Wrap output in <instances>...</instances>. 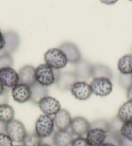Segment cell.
Listing matches in <instances>:
<instances>
[{"label":"cell","instance_id":"7a4b0ae2","mask_svg":"<svg viewBox=\"0 0 132 146\" xmlns=\"http://www.w3.org/2000/svg\"><path fill=\"white\" fill-rule=\"evenodd\" d=\"M59 70H54L46 64L39 65L36 68V82L44 86L48 87L56 82Z\"/></svg>","mask_w":132,"mask_h":146},{"label":"cell","instance_id":"4dcf8cb0","mask_svg":"<svg viewBox=\"0 0 132 146\" xmlns=\"http://www.w3.org/2000/svg\"><path fill=\"white\" fill-rule=\"evenodd\" d=\"M126 96L127 99L129 100H132V83L128 86V88H127L126 92Z\"/></svg>","mask_w":132,"mask_h":146},{"label":"cell","instance_id":"8d00e7d4","mask_svg":"<svg viewBox=\"0 0 132 146\" xmlns=\"http://www.w3.org/2000/svg\"><path fill=\"white\" fill-rule=\"evenodd\" d=\"M131 55H132V54H131Z\"/></svg>","mask_w":132,"mask_h":146},{"label":"cell","instance_id":"3957f363","mask_svg":"<svg viewBox=\"0 0 132 146\" xmlns=\"http://www.w3.org/2000/svg\"><path fill=\"white\" fill-rule=\"evenodd\" d=\"M45 64L54 70H59L66 66L68 61L65 55L59 48H51L44 54Z\"/></svg>","mask_w":132,"mask_h":146},{"label":"cell","instance_id":"52a82bcc","mask_svg":"<svg viewBox=\"0 0 132 146\" xmlns=\"http://www.w3.org/2000/svg\"><path fill=\"white\" fill-rule=\"evenodd\" d=\"M38 106L44 115L51 116L55 115L61 110L60 102L55 98L47 96L38 102Z\"/></svg>","mask_w":132,"mask_h":146},{"label":"cell","instance_id":"d4e9b609","mask_svg":"<svg viewBox=\"0 0 132 146\" xmlns=\"http://www.w3.org/2000/svg\"><path fill=\"white\" fill-rule=\"evenodd\" d=\"M22 143L23 146H40L42 144V138L35 132L27 133L22 141Z\"/></svg>","mask_w":132,"mask_h":146},{"label":"cell","instance_id":"ffe728a7","mask_svg":"<svg viewBox=\"0 0 132 146\" xmlns=\"http://www.w3.org/2000/svg\"><path fill=\"white\" fill-rule=\"evenodd\" d=\"M30 88V90H31L30 101L34 104H38L43 98L48 96L47 87L44 86L37 82Z\"/></svg>","mask_w":132,"mask_h":146},{"label":"cell","instance_id":"30bf717a","mask_svg":"<svg viewBox=\"0 0 132 146\" xmlns=\"http://www.w3.org/2000/svg\"><path fill=\"white\" fill-rule=\"evenodd\" d=\"M78 77L74 72H60L56 79L55 83L60 90L65 91L67 90H71L73 85L78 82Z\"/></svg>","mask_w":132,"mask_h":146},{"label":"cell","instance_id":"836d02e7","mask_svg":"<svg viewBox=\"0 0 132 146\" xmlns=\"http://www.w3.org/2000/svg\"><path fill=\"white\" fill-rule=\"evenodd\" d=\"M40 146H52L50 144H48V143H42V145H40Z\"/></svg>","mask_w":132,"mask_h":146},{"label":"cell","instance_id":"e0dca14e","mask_svg":"<svg viewBox=\"0 0 132 146\" xmlns=\"http://www.w3.org/2000/svg\"><path fill=\"white\" fill-rule=\"evenodd\" d=\"M73 139L71 132L67 130H58L53 135L52 141L55 146H70Z\"/></svg>","mask_w":132,"mask_h":146},{"label":"cell","instance_id":"9a60e30c","mask_svg":"<svg viewBox=\"0 0 132 146\" xmlns=\"http://www.w3.org/2000/svg\"><path fill=\"white\" fill-rule=\"evenodd\" d=\"M72 119L70 113L64 109H61L53 117L55 126L58 130H67L70 127Z\"/></svg>","mask_w":132,"mask_h":146},{"label":"cell","instance_id":"cb8c5ba5","mask_svg":"<svg viewBox=\"0 0 132 146\" xmlns=\"http://www.w3.org/2000/svg\"><path fill=\"white\" fill-rule=\"evenodd\" d=\"M119 133L123 139V142L126 140L132 143V122L123 123Z\"/></svg>","mask_w":132,"mask_h":146},{"label":"cell","instance_id":"7c38bea8","mask_svg":"<svg viewBox=\"0 0 132 146\" xmlns=\"http://www.w3.org/2000/svg\"><path fill=\"white\" fill-rule=\"evenodd\" d=\"M19 83L32 86L36 82V68L30 65H26L19 70Z\"/></svg>","mask_w":132,"mask_h":146},{"label":"cell","instance_id":"f546056e","mask_svg":"<svg viewBox=\"0 0 132 146\" xmlns=\"http://www.w3.org/2000/svg\"><path fill=\"white\" fill-rule=\"evenodd\" d=\"M5 46V41L3 36V34L0 31V51L3 50Z\"/></svg>","mask_w":132,"mask_h":146},{"label":"cell","instance_id":"603a6c76","mask_svg":"<svg viewBox=\"0 0 132 146\" xmlns=\"http://www.w3.org/2000/svg\"><path fill=\"white\" fill-rule=\"evenodd\" d=\"M15 111L11 106L7 104H0V122L7 124L14 119Z\"/></svg>","mask_w":132,"mask_h":146},{"label":"cell","instance_id":"2e32d148","mask_svg":"<svg viewBox=\"0 0 132 146\" xmlns=\"http://www.w3.org/2000/svg\"><path fill=\"white\" fill-rule=\"evenodd\" d=\"M3 36L5 41V46L3 50V54L11 55L19 46L20 37L16 32L11 31L5 32Z\"/></svg>","mask_w":132,"mask_h":146},{"label":"cell","instance_id":"4316f807","mask_svg":"<svg viewBox=\"0 0 132 146\" xmlns=\"http://www.w3.org/2000/svg\"><path fill=\"white\" fill-rule=\"evenodd\" d=\"M101 146H122V143L118 137L110 135L106 138L105 142Z\"/></svg>","mask_w":132,"mask_h":146},{"label":"cell","instance_id":"484cf974","mask_svg":"<svg viewBox=\"0 0 132 146\" xmlns=\"http://www.w3.org/2000/svg\"><path fill=\"white\" fill-rule=\"evenodd\" d=\"M13 65V59L11 55L3 54L0 55V69L11 67Z\"/></svg>","mask_w":132,"mask_h":146},{"label":"cell","instance_id":"ba28073f","mask_svg":"<svg viewBox=\"0 0 132 146\" xmlns=\"http://www.w3.org/2000/svg\"><path fill=\"white\" fill-rule=\"evenodd\" d=\"M58 48L64 53L68 62L77 64L82 59V55L79 48L75 44L71 42H66L61 44Z\"/></svg>","mask_w":132,"mask_h":146},{"label":"cell","instance_id":"8992f818","mask_svg":"<svg viewBox=\"0 0 132 146\" xmlns=\"http://www.w3.org/2000/svg\"><path fill=\"white\" fill-rule=\"evenodd\" d=\"M92 93L99 97H106L113 91V84L107 78H95L90 83Z\"/></svg>","mask_w":132,"mask_h":146},{"label":"cell","instance_id":"4fadbf2b","mask_svg":"<svg viewBox=\"0 0 132 146\" xmlns=\"http://www.w3.org/2000/svg\"><path fill=\"white\" fill-rule=\"evenodd\" d=\"M73 135L83 137L90 129V123L83 117H76L72 119L70 125Z\"/></svg>","mask_w":132,"mask_h":146},{"label":"cell","instance_id":"ac0fdd59","mask_svg":"<svg viewBox=\"0 0 132 146\" xmlns=\"http://www.w3.org/2000/svg\"><path fill=\"white\" fill-rule=\"evenodd\" d=\"M74 72L78 79H87L91 77L92 78L93 65L88 61L82 59L78 63L75 64Z\"/></svg>","mask_w":132,"mask_h":146},{"label":"cell","instance_id":"f1b7e54d","mask_svg":"<svg viewBox=\"0 0 132 146\" xmlns=\"http://www.w3.org/2000/svg\"><path fill=\"white\" fill-rule=\"evenodd\" d=\"M71 146H90L86 140V138L83 137H78L74 138L72 141Z\"/></svg>","mask_w":132,"mask_h":146},{"label":"cell","instance_id":"e575fe53","mask_svg":"<svg viewBox=\"0 0 132 146\" xmlns=\"http://www.w3.org/2000/svg\"><path fill=\"white\" fill-rule=\"evenodd\" d=\"M13 146H23V145H13Z\"/></svg>","mask_w":132,"mask_h":146},{"label":"cell","instance_id":"1f68e13d","mask_svg":"<svg viewBox=\"0 0 132 146\" xmlns=\"http://www.w3.org/2000/svg\"><path fill=\"white\" fill-rule=\"evenodd\" d=\"M6 124L0 122V133H5Z\"/></svg>","mask_w":132,"mask_h":146},{"label":"cell","instance_id":"d6986e66","mask_svg":"<svg viewBox=\"0 0 132 146\" xmlns=\"http://www.w3.org/2000/svg\"><path fill=\"white\" fill-rule=\"evenodd\" d=\"M117 119L122 123L132 122V100H128L118 110Z\"/></svg>","mask_w":132,"mask_h":146},{"label":"cell","instance_id":"83f0119b","mask_svg":"<svg viewBox=\"0 0 132 146\" xmlns=\"http://www.w3.org/2000/svg\"><path fill=\"white\" fill-rule=\"evenodd\" d=\"M0 146H13V142L6 133H0Z\"/></svg>","mask_w":132,"mask_h":146},{"label":"cell","instance_id":"d590c367","mask_svg":"<svg viewBox=\"0 0 132 146\" xmlns=\"http://www.w3.org/2000/svg\"><path fill=\"white\" fill-rule=\"evenodd\" d=\"M131 79H132V74H131Z\"/></svg>","mask_w":132,"mask_h":146},{"label":"cell","instance_id":"44dd1931","mask_svg":"<svg viewBox=\"0 0 132 146\" xmlns=\"http://www.w3.org/2000/svg\"><path fill=\"white\" fill-rule=\"evenodd\" d=\"M117 68L121 74L124 75L132 74V55H125L119 60Z\"/></svg>","mask_w":132,"mask_h":146},{"label":"cell","instance_id":"5bb4252c","mask_svg":"<svg viewBox=\"0 0 132 146\" xmlns=\"http://www.w3.org/2000/svg\"><path fill=\"white\" fill-rule=\"evenodd\" d=\"M12 96L15 101L23 104L30 100L31 90L29 86L18 83L12 90Z\"/></svg>","mask_w":132,"mask_h":146},{"label":"cell","instance_id":"7402d4cb","mask_svg":"<svg viewBox=\"0 0 132 146\" xmlns=\"http://www.w3.org/2000/svg\"><path fill=\"white\" fill-rule=\"evenodd\" d=\"M99 77L107 78V79L111 80L113 77V73L110 68L106 65H93V79L95 78Z\"/></svg>","mask_w":132,"mask_h":146},{"label":"cell","instance_id":"8fae6325","mask_svg":"<svg viewBox=\"0 0 132 146\" xmlns=\"http://www.w3.org/2000/svg\"><path fill=\"white\" fill-rule=\"evenodd\" d=\"M75 98L80 100H86L93 94L90 84L85 81H78L73 85L70 90Z\"/></svg>","mask_w":132,"mask_h":146},{"label":"cell","instance_id":"d6a6232c","mask_svg":"<svg viewBox=\"0 0 132 146\" xmlns=\"http://www.w3.org/2000/svg\"><path fill=\"white\" fill-rule=\"evenodd\" d=\"M5 92H6L5 87L4 86L3 84H2L1 81V80H0V96L3 95Z\"/></svg>","mask_w":132,"mask_h":146},{"label":"cell","instance_id":"5b68a950","mask_svg":"<svg viewBox=\"0 0 132 146\" xmlns=\"http://www.w3.org/2000/svg\"><path fill=\"white\" fill-rule=\"evenodd\" d=\"M5 133L12 142H22L27 134L24 124L18 120L14 119L6 124Z\"/></svg>","mask_w":132,"mask_h":146},{"label":"cell","instance_id":"9c48e42d","mask_svg":"<svg viewBox=\"0 0 132 146\" xmlns=\"http://www.w3.org/2000/svg\"><path fill=\"white\" fill-rule=\"evenodd\" d=\"M0 80L5 87L13 88L19 83L18 73L11 67L0 69Z\"/></svg>","mask_w":132,"mask_h":146},{"label":"cell","instance_id":"6da1fadb","mask_svg":"<svg viewBox=\"0 0 132 146\" xmlns=\"http://www.w3.org/2000/svg\"><path fill=\"white\" fill-rule=\"evenodd\" d=\"M110 130V123L104 120H98L90 123V129L86 139L90 146H101L105 142Z\"/></svg>","mask_w":132,"mask_h":146},{"label":"cell","instance_id":"277c9868","mask_svg":"<svg viewBox=\"0 0 132 146\" xmlns=\"http://www.w3.org/2000/svg\"><path fill=\"white\" fill-rule=\"evenodd\" d=\"M55 130L53 118L51 116L42 115L35 123V133L41 138L49 137Z\"/></svg>","mask_w":132,"mask_h":146}]
</instances>
